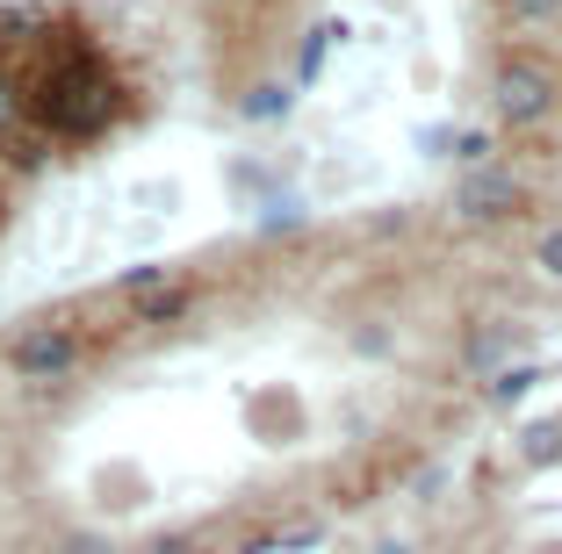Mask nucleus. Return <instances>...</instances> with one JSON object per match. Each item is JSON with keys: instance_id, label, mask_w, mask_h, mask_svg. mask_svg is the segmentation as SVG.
I'll list each match as a JSON object with an SVG mask.
<instances>
[{"instance_id": "f257e3e1", "label": "nucleus", "mask_w": 562, "mask_h": 554, "mask_svg": "<svg viewBox=\"0 0 562 554\" xmlns=\"http://www.w3.org/2000/svg\"><path fill=\"white\" fill-rule=\"evenodd\" d=\"M101 115H109V87H101L94 66H66L36 94V123H44V131H94Z\"/></svg>"}, {"instance_id": "f03ea898", "label": "nucleus", "mask_w": 562, "mask_h": 554, "mask_svg": "<svg viewBox=\"0 0 562 554\" xmlns=\"http://www.w3.org/2000/svg\"><path fill=\"white\" fill-rule=\"evenodd\" d=\"M72 360H80V339L72 325H30L8 339V368L30 382H50V375H72Z\"/></svg>"}, {"instance_id": "7ed1b4c3", "label": "nucleus", "mask_w": 562, "mask_h": 554, "mask_svg": "<svg viewBox=\"0 0 562 554\" xmlns=\"http://www.w3.org/2000/svg\"><path fill=\"white\" fill-rule=\"evenodd\" d=\"M454 210H462L469 224H497V216L519 210V180L505 173V166H476V173H462V188H454Z\"/></svg>"}, {"instance_id": "20e7f679", "label": "nucleus", "mask_w": 562, "mask_h": 554, "mask_svg": "<svg viewBox=\"0 0 562 554\" xmlns=\"http://www.w3.org/2000/svg\"><path fill=\"white\" fill-rule=\"evenodd\" d=\"M497 109L513 115V123H533V115L548 109V80L533 66H505L497 72Z\"/></svg>"}, {"instance_id": "39448f33", "label": "nucleus", "mask_w": 562, "mask_h": 554, "mask_svg": "<svg viewBox=\"0 0 562 554\" xmlns=\"http://www.w3.org/2000/svg\"><path fill=\"white\" fill-rule=\"evenodd\" d=\"M0 151H8V159H15V166H36V159H44V137H22V131H0Z\"/></svg>"}, {"instance_id": "423d86ee", "label": "nucleus", "mask_w": 562, "mask_h": 554, "mask_svg": "<svg viewBox=\"0 0 562 554\" xmlns=\"http://www.w3.org/2000/svg\"><path fill=\"white\" fill-rule=\"evenodd\" d=\"M555 446H562V432H555V425H527V440H519V454H527V461H548Z\"/></svg>"}, {"instance_id": "0eeeda50", "label": "nucleus", "mask_w": 562, "mask_h": 554, "mask_svg": "<svg viewBox=\"0 0 562 554\" xmlns=\"http://www.w3.org/2000/svg\"><path fill=\"white\" fill-rule=\"evenodd\" d=\"M541 267H548V274H562V230H548V238H541Z\"/></svg>"}, {"instance_id": "6e6552de", "label": "nucleus", "mask_w": 562, "mask_h": 554, "mask_svg": "<svg viewBox=\"0 0 562 554\" xmlns=\"http://www.w3.org/2000/svg\"><path fill=\"white\" fill-rule=\"evenodd\" d=\"M533 389V375H527V368H519V375H505V382H497V396H505V404H513V396H527Z\"/></svg>"}, {"instance_id": "1a4fd4ad", "label": "nucleus", "mask_w": 562, "mask_h": 554, "mask_svg": "<svg viewBox=\"0 0 562 554\" xmlns=\"http://www.w3.org/2000/svg\"><path fill=\"white\" fill-rule=\"evenodd\" d=\"M513 8H519V15H533V22H541V15H555V0H513Z\"/></svg>"}, {"instance_id": "9d476101", "label": "nucleus", "mask_w": 562, "mask_h": 554, "mask_svg": "<svg viewBox=\"0 0 562 554\" xmlns=\"http://www.w3.org/2000/svg\"><path fill=\"white\" fill-rule=\"evenodd\" d=\"M375 554H412V547H404V540H382V547Z\"/></svg>"}, {"instance_id": "9b49d317", "label": "nucleus", "mask_w": 562, "mask_h": 554, "mask_svg": "<svg viewBox=\"0 0 562 554\" xmlns=\"http://www.w3.org/2000/svg\"><path fill=\"white\" fill-rule=\"evenodd\" d=\"M0 131H8V87H0Z\"/></svg>"}]
</instances>
